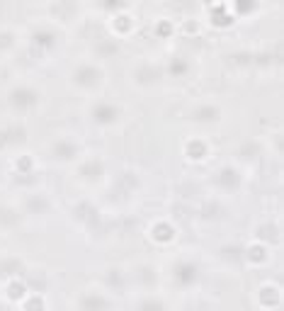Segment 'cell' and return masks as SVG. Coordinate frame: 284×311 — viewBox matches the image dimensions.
<instances>
[{"mask_svg":"<svg viewBox=\"0 0 284 311\" xmlns=\"http://www.w3.org/2000/svg\"><path fill=\"white\" fill-rule=\"evenodd\" d=\"M39 100L37 90H32V88H27V85H22V88H15V90L10 92V102L15 105V107H19V110H27V107H34Z\"/></svg>","mask_w":284,"mask_h":311,"instance_id":"1","label":"cell"},{"mask_svg":"<svg viewBox=\"0 0 284 311\" xmlns=\"http://www.w3.org/2000/svg\"><path fill=\"white\" fill-rule=\"evenodd\" d=\"M119 114H121V110L117 105H112V102H97L92 107V119L100 122V124H112V122L119 119Z\"/></svg>","mask_w":284,"mask_h":311,"instance_id":"2","label":"cell"},{"mask_svg":"<svg viewBox=\"0 0 284 311\" xmlns=\"http://www.w3.org/2000/svg\"><path fill=\"white\" fill-rule=\"evenodd\" d=\"M194 280H197V265L194 263L182 260V263L175 265V282L180 287H190V284H194Z\"/></svg>","mask_w":284,"mask_h":311,"instance_id":"3","label":"cell"},{"mask_svg":"<svg viewBox=\"0 0 284 311\" xmlns=\"http://www.w3.org/2000/svg\"><path fill=\"white\" fill-rule=\"evenodd\" d=\"M80 309L83 311H107V299L97 292H85L80 297Z\"/></svg>","mask_w":284,"mask_h":311,"instance_id":"4","label":"cell"},{"mask_svg":"<svg viewBox=\"0 0 284 311\" xmlns=\"http://www.w3.org/2000/svg\"><path fill=\"white\" fill-rule=\"evenodd\" d=\"M75 81L80 83V85H95V83L100 81V71L90 64H83L80 68H75Z\"/></svg>","mask_w":284,"mask_h":311,"instance_id":"5","label":"cell"},{"mask_svg":"<svg viewBox=\"0 0 284 311\" xmlns=\"http://www.w3.org/2000/svg\"><path fill=\"white\" fill-rule=\"evenodd\" d=\"M219 114H221V110L216 105H199V107L192 112V117L197 119V122H214V119H219Z\"/></svg>","mask_w":284,"mask_h":311,"instance_id":"6","label":"cell"},{"mask_svg":"<svg viewBox=\"0 0 284 311\" xmlns=\"http://www.w3.org/2000/svg\"><path fill=\"white\" fill-rule=\"evenodd\" d=\"M54 151H56V156H58V158H73L75 153H78V148H75V144H71V141H58V144H56L54 146Z\"/></svg>","mask_w":284,"mask_h":311,"instance_id":"7","label":"cell"},{"mask_svg":"<svg viewBox=\"0 0 284 311\" xmlns=\"http://www.w3.org/2000/svg\"><path fill=\"white\" fill-rule=\"evenodd\" d=\"M219 183L224 185V187H236V185H238V173H236L233 168H224L219 173Z\"/></svg>","mask_w":284,"mask_h":311,"instance_id":"8","label":"cell"},{"mask_svg":"<svg viewBox=\"0 0 284 311\" xmlns=\"http://www.w3.org/2000/svg\"><path fill=\"white\" fill-rule=\"evenodd\" d=\"M168 71H170L175 78H180V75H185L187 71H190V64H187L185 59H173V61H170V66H168Z\"/></svg>","mask_w":284,"mask_h":311,"instance_id":"9","label":"cell"},{"mask_svg":"<svg viewBox=\"0 0 284 311\" xmlns=\"http://www.w3.org/2000/svg\"><path fill=\"white\" fill-rule=\"evenodd\" d=\"M54 39H56V34L51 29H39L37 34H34V42L42 46H54Z\"/></svg>","mask_w":284,"mask_h":311,"instance_id":"10","label":"cell"},{"mask_svg":"<svg viewBox=\"0 0 284 311\" xmlns=\"http://www.w3.org/2000/svg\"><path fill=\"white\" fill-rule=\"evenodd\" d=\"M187 153L192 156V158H202L207 153V146H204L202 141H190V146H187Z\"/></svg>","mask_w":284,"mask_h":311,"instance_id":"11","label":"cell"},{"mask_svg":"<svg viewBox=\"0 0 284 311\" xmlns=\"http://www.w3.org/2000/svg\"><path fill=\"white\" fill-rule=\"evenodd\" d=\"M153 236H158L160 241H168V238H173V229L168 224H158L156 229H153Z\"/></svg>","mask_w":284,"mask_h":311,"instance_id":"12","label":"cell"},{"mask_svg":"<svg viewBox=\"0 0 284 311\" xmlns=\"http://www.w3.org/2000/svg\"><path fill=\"white\" fill-rule=\"evenodd\" d=\"M138 311H163V304L156 302V299H144L138 304Z\"/></svg>","mask_w":284,"mask_h":311,"instance_id":"13","label":"cell"},{"mask_svg":"<svg viewBox=\"0 0 284 311\" xmlns=\"http://www.w3.org/2000/svg\"><path fill=\"white\" fill-rule=\"evenodd\" d=\"M83 173H85V175H90V173L97 175V173H102V165L97 163V161H90L88 165H83Z\"/></svg>","mask_w":284,"mask_h":311,"instance_id":"14","label":"cell"},{"mask_svg":"<svg viewBox=\"0 0 284 311\" xmlns=\"http://www.w3.org/2000/svg\"><path fill=\"white\" fill-rule=\"evenodd\" d=\"M22 292H25V287H22V284H17V282H12V284H10V297H12V299H17V297H22Z\"/></svg>","mask_w":284,"mask_h":311,"instance_id":"15","label":"cell"},{"mask_svg":"<svg viewBox=\"0 0 284 311\" xmlns=\"http://www.w3.org/2000/svg\"><path fill=\"white\" fill-rule=\"evenodd\" d=\"M27 309H29V311H44V304H42V299H39V297H34Z\"/></svg>","mask_w":284,"mask_h":311,"instance_id":"16","label":"cell"}]
</instances>
